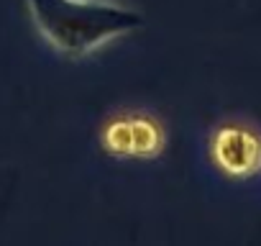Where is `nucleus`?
Segmentation results:
<instances>
[{
    "instance_id": "1",
    "label": "nucleus",
    "mask_w": 261,
    "mask_h": 246,
    "mask_svg": "<svg viewBox=\"0 0 261 246\" xmlns=\"http://www.w3.org/2000/svg\"><path fill=\"white\" fill-rule=\"evenodd\" d=\"M41 41L69 62H82L110 41L144 29V16L113 0H26Z\"/></svg>"
},
{
    "instance_id": "2",
    "label": "nucleus",
    "mask_w": 261,
    "mask_h": 246,
    "mask_svg": "<svg viewBox=\"0 0 261 246\" xmlns=\"http://www.w3.org/2000/svg\"><path fill=\"white\" fill-rule=\"evenodd\" d=\"M97 141L102 154L115 162H154L167 152L169 131L156 110L123 105L105 115Z\"/></svg>"
},
{
    "instance_id": "3",
    "label": "nucleus",
    "mask_w": 261,
    "mask_h": 246,
    "mask_svg": "<svg viewBox=\"0 0 261 246\" xmlns=\"http://www.w3.org/2000/svg\"><path fill=\"white\" fill-rule=\"evenodd\" d=\"M205 157L225 182L243 185L261 177V126L248 115H223L207 129Z\"/></svg>"
}]
</instances>
